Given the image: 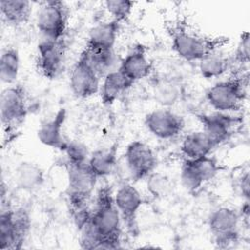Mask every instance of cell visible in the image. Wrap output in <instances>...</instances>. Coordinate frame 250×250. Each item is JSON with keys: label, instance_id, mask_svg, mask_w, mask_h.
I'll return each mask as SVG.
<instances>
[{"label": "cell", "instance_id": "cell-31", "mask_svg": "<svg viewBox=\"0 0 250 250\" xmlns=\"http://www.w3.org/2000/svg\"><path fill=\"white\" fill-rule=\"evenodd\" d=\"M147 188H149L150 192L155 195H163L168 188V181L161 175L151 174L149 176V182H147Z\"/></svg>", "mask_w": 250, "mask_h": 250}, {"label": "cell", "instance_id": "cell-8", "mask_svg": "<svg viewBox=\"0 0 250 250\" xmlns=\"http://www.w3.org/2000/svg\"><path fill=\"white\" fill-rule=\"evenodd\" d=\"M68 7L62 1H46L36 14V26L41 37L62 39L67 28Z\"/></svg>", "mask_w": 250, "mask_h": 250}, {"label": "cell", "instance_id": "cell-1", "mask_svg": "<svg viewBox=\"0 0 250 250\" xmlns=\"http://www.w3.org/2000/svg\"><path fill=\"white\" fill-rule=\"evenodd\" d=\"M90 222L99 237V249L120 248L123 225L114 203L112 189L107 184L97 190L90 212Z\"/></svg>", "mask_w": 250, "mask_h": 250}, {"label": "cell", "instance_id": "cell-7", "mask_svg": "<svg viewBox=\"0 0 250 250\" xmlns=\"http://www.w3.org/2000/svg\"><path fill=\"white\" fill-rule=\"evenodd\" d=\"M241 217L230 207H219L208 218V228L216 247L225 249L238 242Z\"/></svg>", "mask_w": 250, "mask_h": 250}, {"label": "cell", "instance_id": "cell-24", "mask_svg": "<svg viewBox=\"0 0 250 250\" xmlns=\"http://www.w3.org/2000/svg\"><path fill=\"white\" fill-rule=\"evenodd\" d=\"M20 71V54L18 49L7 47L0 58V78L3 83L13 85Z\"/></svg>", "mask_w": 250, "mask_h": 250}, {"label": "cell", "instance_id": "cell-23", "mask_svg": "<svg viewBox=\"0 0 250 250\" xmlns=\"http://www.w3.org/2000/svg\"><path fill=\"white\" fill-rule=\"evenodd\" d=\"M0 12L6 23L11 26H20L28 21L32 6L26 0H1Z\"/></svg>", "mask_w": 250, "mask_h": 250}, {"label": "cell", "instance_id": "cell-16", "mask_svg": "<svg viewBox=\"0 0 250 250\" xmlns=\"http://www.w3.org/2000/svg\"><path fill=\"white\" fill-rule=\"evenodd\" d=\"M117 69L133 83L147 77L152 70V62L147 59L145 46L134 47L120 62Z\"/></svg>", "mask_w": 250, "mask_h": 250}, {"label": "cell", "instance_id": "cell-20", "mask_svg": "<svg viewBox=\"0 0 250 250\" xmlns=\"http://www.w3.org/2000/svg\"><path fill=\"white\" fill-rule=\"evenodd\" d=\"M215 147L211 139L200 130L188 134L183 139L180 149L186 159H196L209 155Z\"/></svg>", "mask_w": 250, "mask_h": 250}, {"label": "cell", "instance_id": "cell-17", "mask_svg": "<svg viewBox=\"0 0 250 250\" xmlns=\"http://www.w3.org/2000/svg\"><path fill=\"white\" fill-rule=\"evenodd\" d=\"M121 23L111 20L95 25L89 32L85 49L90 52L112 50Z\"/></svg>", "mask_w": 250, "mask_h": 250}, {"label": "cell", "instance_id": "cell-2", "mask_svg": "<svg viewBox=\"0 0 250 250\" xmlns=\"http://www.w3.org/2000/svg\"><path fill=\"white\" fill-rule=\"evenodd\" d=\"M171 40L174 52L188 62H199L229 42L225 36L205 35L181 26L171 30Z\"/></svg>", "mask_w": 250, "mask_h": 250}, {"label": "cell", "instance_id": "cell-29", "mask_svg": "<svg viewBox=\"0 0 250 250\" xmlns=\"http://www.w3.org/2000/svg\"><path fill=\"white\" fill-rule=\"evenodd\" d=\"M66 154V162L68 163H85L88 162L90 153L86 146L78 142H67L63 150Z\"/></svg>", "mask_w": 250, "mask_h": 250}, {"label": "cell", "instance_id": "cell-5", "mask_svg": "<svg viewBox=\"0 0 250 250\" xmlns=\"http://www.w3.org/2000/svg\"><path fill=\"white\" fill-rule=\"evenodd\" d=\"M30 227L31 219L26 208H2L0 214V249H21L29 233Z\"/></svg>", "mask_w": 250, "mask_h": 250}, {"label": "cell", "instance_id": "cell-22", "mask_svg": "<svg viewBox=\"0 0 250 250\" xmlns=\"http://www.w3.org/2000/svg\"><path fill=\"white\" fill-rule=\"evenodd\" d=\"M88 165L98 180L111 175L117 165V145L99 148L92 152L88 159Z\"/></svg>", "mask_w": 250, "mask_h": 250}, {"label": "cell", "instance_id": "cell-27", "mask_svg": "<svg viewBox=\"0 0 250 250\" xmlns=\"http://www.w3.org/2000/svg\"><path fill=\"white\" fill-rule=\"evenodd\" d=\"M84 50L87 52L89 62L100 79L104 78L109 72L117 69V67L115 66L116 59L113 49L96 52H90L85 48Z\"/></svg>", "mask_w": 250, "mask_h": 250}, {"label": "cell", "instance_id": "cell-28", "mask_svg": "<svg viewBox=\"0 0 250 250\" xmlns=\"http://www.w3.org/2000/svg\"><path fill=\"white\" fill-rule=\"evenodd\" d=\"M104 6L111 15L112 20L121 23L130 18L134 2L128 0H107L104 2Z\"/></svg>", "mask_w": 250, "mask_h": 250}, {"label": "cell", "instance_id": "cell-25", "mask_svg": "<svg viewBox=\"0 0 250 250\" xmlns=\"http://www.w3.org/2000/svg\"><path fill=\"white\" fill-rule=\"evenodd\" d=\"M153 95L163 106L175 104L181 97V86L171 78H159L153 85Z\"/></svg>", "mask_w": 250, "mask_h": 250}, {"label": "cell", "instance_id": "cell-3", "mask_svg": "<svg viewBox=\"0 0 250 250\" xmlns=\"http://www.w3.org/2000/svg\"><path fill=\"white\" fill-rule=\"evenodd\" d=\"M67 172V200L71 214L90 208L89 204L93 196L98 178L91 171L88 162L68 163Z\"/></svg>", "mask_w": 250, "mask_h": 250}, {"label": "cell", "instance_id": "cell-15", "mask_svg": "<svg viewBox=\"0 0 250 250\" xmlns=\"http://www.w3.org/2000/svg\"><path fill=\"white\" fill-rule=\"evenodd\" d=\"M145 126L154 137L162 140L173 139L185 128V120L178 113L160 108L148 112L145 116Z\"/></svg>", "mask_w": 250, "mask_h": 250}, {"label": "cell", "instance_id": "cell-14", "mask_svg": "<svg viewBox=\"0 0 250 250\" xmlns=\"http://www.w3.org/2000/svg\"><path fill=\"white\" fill-rule=\"evenodd\" d=\"M196 118L202 126V131L211 139L216 146L228 141L242 122L239 116L221 111L199 113L196 114Z\"/></svg>", "mask_w": 250, "mask_h": 250}, {"label": "cell", "instance_id": "cell-13", "mask_svg": "<svg viewBox=\"0 0 250 250\" xmlns=\"http://www.w3.org/2000/svg\"><path fill=\"white\" fill-rule=\"evenodd\" d=\"M69 86L73 95L81 99L90 98L100 90V77L92 67L84 49L71 68Z\"/></svg>", "mask_w": 250, "mask_h": 250}, {"label": "cell", "instance_id": "cell-26", "mask_svg": "<svg viewBox=\"0 0 250 250\" xmlns=\"http://www.w3.org/2000/svg\"><path fill=\"white\" fill-rule=\"evenodd\" d=\"M231 62L230 58L216 52L199 61V71L206 79L217 78L227 72Z\"/></svg>", "mask_w": 250, "mask_h": 250}, {"label": "cell", "instance_id": "cell-21", "mask_svg": "<svg viewBox=\"0 0 250 250\" xmlns=\"http://www.w3.org/2000/svg\"><path fill=\"white\" fill-rule=\"evenodd\" d=\"M15 181L20 189L34 191L44 184V171L36 163L24 161L17 166L15 170Z\"/></svg>", "mask_w": 250, "mask_h": 250}, {"label": "cell", "instance_id": "cell-4", "mask_svg": "<svg viewBox=\"0 0 250 250\" xmlns=\"http://www.w3.org/2000/svg\"><path fill=\"white\" fill-rule=\"evenodd\" d=\"M247 85V75H236L210 87L206 92V99L216 111H238L246 100Z\"/></svg>", "mask_w": 250, "mask_h": 250}, {"label": "cell", "instance_id": "cell-9", "mask_svg": "<svg viewBox=\"0 0 250 250\" xmlns=\"http://www.w3.org/2000/svg\"><path fill=\"white\" fill-rule=\"evenodd\" d=\"M222 170V165L210 154L196 159L185 158L181 167V180L189 192H195Z\"/></svg>", "mask_w": 250, "mask_h": 250}, {"label": "cell", "instance_id": "cell-18", "mask_svg": "<svg viewBox=\"0 0 250 250\" xmlns=\"http://www.w3.org/2000/svg\"><path fill=\"white\" fill-rule=\"evenodd\" d=\"M65 119V108H60L51 119H48L41 124L37 132L39 141L49 147L63 151L67 145V141L62 134V127Z\"/></svg>", "mask_w": 250, "mask_h": 250}, {"label": "cell", "instance_id": "cell-6", "mask_svg": "<svg viewBox=\"0 0 250 250\" xmlns=\"http://www.w3.org/2000/svg\"><path fill=\"white\" fill-rule=\"evenodd\" d=\"M28 113L26 92L22 85L13 84L0 95V117L4 133L9 138L22 124Z\"/></svg>", "mask_w": 250, "mask_h": 250}, {"label": "cell", "instance_id": "cell-12", "mask_svg": "<svg viewBox=\"0 0 250 250\" xmlns=\"http://www.w3.org/2000/svg\"><path fill=\"white\" fill-rule=\"evenodd\" d=\"M124 158L128 172L134 182L148 178L157 166V157L153 149L146 143L138 140L127 146Z\"/></svg>", "mask_w": 250, "mask_h": 250}, {"label": "cell", "instance_id": "cell-10", "mask_svg": "<svg viewBox=\"0 0 250 250\" xmlns=\"http://www.w3.org/2000/svg\"><path fill=\"white\" fill-rule=\"evenodd\" d=\"M65 48L64 38L41 37L37 45L36 66L43 77L53 80L62 73L65 61Z\"/></svg>", "mask_w": 250, "mask_h": 250}, {"label": "cell", "instance_id": "cell-32", "mask_svg": "<svg viewBox=\"0 0 250 250\" xmlns=\"http://www.w3.org/2000/svg\"><path fill=\"white\" fill-rule=\"evenodd\" d=\"M249 173L245 172L238 181V188L240 190L241 195L245 198V200L249 201L250 197V185H249Z\"/></svg>", "mask_w": 250, "mask_h": 250}, {"label": "cell", "instance_id": "cell-30", "mask_svg": "<svg viewBox=\"0 0 250 250\" xmlns=\"http://www.w3.org/2000/svg\"><path fill=\"white\" fill-rule=\"evenodd\" d=\"M249 32L244 31L240 35L239 42L237 44V48L235 51L233 62H237L240 64L247 63L249 62Z\"/></svg>", "mask_w": 250, "mask_h": 250}, {"label": "cell", "instance_id": "cell-11", "mask_svg": "<svg viewBox=\"0 0 250 250\" xmlns=\"http://www.w3.org/2000/svg\"><path fill=\"white\" fill-rule=\"evenodd\" d=\"M113 196L122 225L125 227L128 234L132 237L138 236L140 232L138 214L144 203L141 193L132 184L126 183L119 187Z\"/></svg>", "mask_w": 250, "mask_h": 250}, {"label": "cell", "instance_id": "cell-19", "mask_svg": "<svg viewBox=\"0 0 250 250\" xmlns=\"http://www.w3.org/2000/svg\"><path fill=\"white\" fill-rule=\"evenodd\" d=\"M133 85L134 83L118 69L109 72L103 78V84L100 89L102 103L104 105H111Z\"/></svg>", "mask_w": 250, "mask_h": 250}]
</instances>
